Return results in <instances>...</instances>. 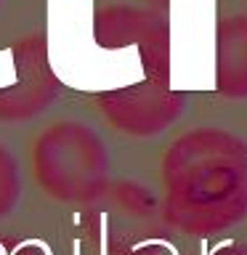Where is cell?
Instances as JSON below:
<instances>
[{"label": "cell", "instance_id": "cell-4", "mask_svg": "<svg viewBox=\"0 0 247 255\" xmlns=\"http://www.w3.org/2000/svg\"><path fill=\"white\" fill-rule=\"evenodd\" d=\"M99 109L117 130L130 135H151L165 130L183 109V99L159 83H138L99 96Z\"/></svg>", "mask_w": 247, "mask_h": 255}, {"label": "cell", "instance_id": "cell-8", "mask_svg": "<svg viewBox=\"0 0 247 255\" xmlns=\"http://www.w3.org/2000/svg\"><path fill=\"white\" fill-rule=\"evenodd\" d=\"M0 255H51V250L40 239L3 234L0 237Z\"/></svg>", "mask_w": 247, "mask_h": 255}, {"label": "cell", "instance_id": "cell-5", "mask_svg": "<svg viewBox=\"0 0 247 255\" xmlns=\"http://www.w3.org/2000/svg\"><path fill=\"white\" fill-rule=\"evenodd\" d=\"M218 88L223 93H247V16L234 13L218 24Z\"/></svg>", "mask_w": 247, "mask_h": 255}, {"label": "cell", "instance_id": "cell-9", "mask_svg": "<svg viewBox=\"0 0 247 255\" xmlns=\"http://www.w3.org/2000/svg\"><path fill=\"white\" fill-rule=\"evenodd\" d=\"M210 255H247V245L245 242H226V245H218Z\"/></svg>", "mask_w": 247, "mask_h": 255}, {"label": "cell", "instance_id": "cell-1", "mask_svg": "<svg viewBox=\"0 0 247 255\" xmlns=\"http://www.w3.org/2000/svg\"><path fill=\"white\" fill-rule=\"evenodd\" d=\"M167 218L210 231L247 215V154L226 133H189L165 157Z\"/></svg>", "mask_w": 247, "mask_h": 255}, {"label": "cell", "instance_id": "cell-3", "mask_svg": "<svg viewBox=\"0 0 247 255\" xmlns=\"http://www.w3.org/2000/svg\"><path fill=\"white\" fill-rule=\"evenodd\" d=\"M59 96L56 80L45 53V37L19 40L16 48V80L8 88H0V120L16 123L45 112Z\"/></svg>", "mask_w": 247, "mask_h": 255}, {"label": "cell", "instance_id": "cell-2", "mask_svg": "<svg viewBox=\"0 0 247 255\" xmlns=\"http://www.w3.org/2000/svg\"><path fill=\"white\" fill-rule=\"evenodd\" d=\"M29 167L37 189L56 202H93L109 183V151L80 120H59L40 130L29 149Z\"/></svg>", "mask_w": 247, "mask_h": 255}, {"label": "cell", "instance_id": "cell-6", "mask_svg": "<svg viewBox=\"0 0 247 255\" xmlns=\"http://www.w3.org/2000/svg\"><path fill=\"white\" fill-rule=\"evenodd\" d=\"M157 24L159 21L149 11L130 5H109L96 16V40L107 48H123L130 43L141 45Z\"/></svg>", "mask_w": 247, "mask_h": 255}, {"label": "cell", "instance_id": "cell-7", "mask_svg": "<svg viewBox=\"0 0 247 255\" xmlns=\"http://www.w3.org/2000/svg\"><path fill=\"white\" fill-rule=\"evenodd\" d=\"M24 197V175L19 159L5 143H0V221L8 218Z\"/></svg>", "mask_w": 247, "mask_h": 255}]
</instances>
